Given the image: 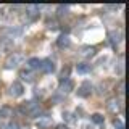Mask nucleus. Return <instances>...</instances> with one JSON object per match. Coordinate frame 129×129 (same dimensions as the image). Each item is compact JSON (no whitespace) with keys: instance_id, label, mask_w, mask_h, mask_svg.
I'll return each mask as SVG.
<instances>
[{"instance_id":"1","label":"nucleus","mask_w":129,"mask_h":129,"mask_svg":"<svg viewBox=\"0 0 129 129\" xmlns=\"http://www.w3.org/2000/svg\"><path fill=\"white\" fill-rule=\"evenodd\" d=\"M19 61H23V55H21V53H13V55H10V56L7 58L5 68H7V70H11V68L18 66Z\"/></svg>"},{"instance_id":"2","label":"nucleus","mask_w":129,"mask_h":129,"mask_svg":"<svg viewBox=\"0 0 129 129\" xmlns=\"http://www.w3.org/2000/svg\"><path fill=\"white\" fill-rule=\"evenodd\" d=\"M92 84L89 82V81H84L82 84L78 87V97H82V99H86V97H89L92 94Z\"/></svg>"},{"instance_id":"3","label":"nucleus","mask_w":129,"mask_h":129,"mask_svg":"<svg viewBox=\"0 0 129 129\" xmlns=\"http://www.w3.org/2000/svg\"><path fill=\"white\" fill-rule=\"evenodd\" d=\"M11 97H21L24 94V86L21 82H18V81H15L13 84L10 86V92H8Z\"/></svg>"},{"instance_id":"4","label":"nucleus","mask_w":129,"mask_h":129,"mask_svg":"<svg viewBox=\"0 0 129 129\" xmlns=\"http://www.w3.org/2000/svg\"><path fill=\"white\" fill-rule=\"evenodd\" d=\"M40 71L45 73V74L53 73L55 71V63L52 61V60H42V63H40Z\"/></svg>"},{"instance_id":"5","label":"nucleus","mask_w":129,"mask_h":129,"mask_svg":"<svg viewBox=\"0 0 129 129\" xmlns=\"http://www.w3.org/2000/svg\"><path fill=\"white\" fill-rule=\"evenodd\" d=\"M107 110L110 111V113H118V111H119V100L116 99V97L108 99V102H107Z\"/></svg>"},{"instance_id":"6","label":"nucleus","mask_w":129,"mask_h":129,"mask_svg":"<svg viewBox=\"0 0 129 129\" xmlns=\"http://www.w3.org/2000/svg\"><path fill=\"white\" fill-rule=\"evenodd\" d=\"M73 89H74V82H73L71 79H66V81H63V82H60V92H61V94H70Z\"/></svg>"},{"instance_id":"7","label":"nucleus","mask_w":129,"mask_h":129,"mask_svg":"<svg viewBox=\"0 0 129 129\" xmlns=\"http://www.w3.org/2000/svg\"><path fill=\"white\" fill-rule=\"evenodd\" d=\"M108 39H110V44H111V45L116 47V45L121 42V32H119V31H111V32H108Z\"/></svg>"},{"instance_id":"8","label":"nucleus","mask_w":129,"mask_h":129,"mask_svg":"<svg viewBox=\"0 0 129 129\" xmlns=\"http://www.w3.org/2000/svg\"><path fill=\"white\" fill-rule=\"evenodd\" d=\"M26 11H27V15L31 16V19H36L37 15H39V5L29 3V5H26Z\"/></svg>"},{"instance_id":"9","label":"nucleus","mask_w":129,"mask_h":129,"mask_svg":"<svg viewBox=\"0 0 129 129\" xmlns=\"http://www.w3.org/2000/svg\"><path fill=\"white\" fill-rule=\"evenodd\" d=\"M56 44H58V47H60V48L70 47V44H71V39H70V36H68V34H61V36L58 37V40H56Z\"/></svg>"},{"instance_id":"10","label":"nucleus","mask_w":129,"mask_h":129,"mask_svg":"<svg viewBox=\"0 0 129 129\" xmlns=\"http://www.w3.org/2000/svg\"><path fill=\"white\" fill-rule=\"evenodd\" d=\"M81 53H82V56H86V58H90V56H94L97 53V48L94 45H84Z\"/></svg>"},{"instance_id":"11","label":"nucleus","mask_w":129,"mask_h":129,"mask_svg":"<svg viewBox=\"0 0 129 129\" xmlns=\"http://www.w3.org/2000/svg\"><path fill=\"white\" fill-rule=\"evenodd\" d=\"M52 126V118H48V116H42L39 121H37V127L39 129H47Z\"/></svg>"},{"instance_id":"12","label":"nucleus","mask_w":129,"mask_h":129,"mask_svg":"<svg viewBox=\"0 0 129 129\" xmlns=\"http://www.w3.org/2000/svg\"><path fill=\"white\" fill-rule=\"evenodd\" d=\"M40 63H42V60L36 58V56H32V58L27 60V66H29V70H37V68H40Z\"/></svg>"},{"instance_id":"13","label":"nucleus","mask_w":129,"mask_h":129,"mask_svg":"<svg viewBox=\"0 0 129 129\" xmlns=\"http://www.w3.org/2000/svg\"><path fill=\"white\" fill-rule=\"evenodd\" d=\"M13 115V108L8 107V105H3L2 108H0V118H8V116Z\"/></svg>"},{"instance_id":"14","label":"nucleus","mask_w":129,"mask_h":129,"mask_svg":"<svg viewBox=\"0 0 129 129\" xmlns=\"http://www.w3.org/2000/svg\"><path fill=\"white\" fill-rule=\"evenodd\" d=\"M76 71H78L79 74H86V73L90 71V64H89V63H78Z\"/></svg>"},{"instance_id":"15","label":"nucleus","mask_w":129,"mask_h":129,"mask_svg":"<svg viewBox=\"0 0 129 129\" xmlns=\"http://www.w3.org/2000/svg\"><path fill=\"white\" fill-rule=\"evenodd\" d=\"M19 76H21V78L24 79V81H26V82H32V79H34V78H32V73L29 71V70H23L21 73H19Z\"/></svg>"},{"instance_id":"16","label":"nucleus","mask_w":129,"mask_h":129,"mask_svg":"<svg viewBox=\"0 0 129 129\" xmlns=\"http://www.w3.org/2000/svg\"><path fill=\"white\" fill-rule=\"evenodd\" d=\"M68 11H70V5H58L56 7V13H58V16L68 15Z\"/></svg>"},{"instance_id":"17","label":"nucleus","mask_w":129,"mask_h":129,"mask_svg":"<svg viewBox=\"0 0 129 129\" xmlns=\"http://www.w3.org/2000/svg\"><path fill=\"white\" fill-rule=\"evenodd\" d=\"M23 32L21 27H16V29H13V27H10V29H3V34H10V36H19Z\"/></svg>"},{"instance_id":"18","label":"nucleus","mask_w":129,"mask_h":129,"mask_svg":"<svg viewBox=\"0 0 129 129\" xmlns=\"http://www.w3.org/2000/svg\"><path fill=\"white\" fill-rule=\"evenodd\" d=\"M90 118H92V121H94L95 124H103V121H105L103 119V115H100V113H94Z\"/></svg>"},{"instance_id":"19","label":"nucleus","mask_w":129,"mask_h":129,"mask_svg":"<svg viewBox=\"0 0 129 129\" xmlns=\"http://www.w3.org/2000/svg\"><path fill=\"white\" fill-rule=\"evenodd\" d=\"M124 92H126V82H124V79H121L118 82V94L124 95Z\"/></svg>"},{"instance_id":"20","label":"nucleus","mask_w":129,"mask_h":129,"mask_svg":"<svg viewBox=\"0 0 129 129\" xmlns=\"http://www.w3.org/2000/svg\"><path fill=\"white\" fill-rule=\"evenodd\" d=\"M113 126H115L116 129H124V123L121 119L116 118V119H113Z\"/></svg>"},{"instance_id":"21","label":"nucleus","mask_w":129,"mask_h":129,"mask_svg":"<svg viewBox=\"0 0 129 129\" xmlns=\"http://www.w3.org/2000/svg\"><path fill=\"white\" fill-rule=\"evenodd\" d=\"M5 129H21V127H19L18 123H15V121H13V123H8L7 126H5Z\"/></svg>"},{"instance_id":"22","label":"nucleus","mask_w":129,"mask_h":129,"mask_svg":"<svg viewBox=\"0 0 129 129\" xmlns=\"http://www.w3.org/2000/svg\"><path fill=\"white\" fill-rule=\"evenodd\" d=\"M56 129H70V127L64 126V124H60V126H56Z\"/></svg>"}]
</instances>
